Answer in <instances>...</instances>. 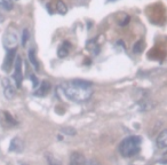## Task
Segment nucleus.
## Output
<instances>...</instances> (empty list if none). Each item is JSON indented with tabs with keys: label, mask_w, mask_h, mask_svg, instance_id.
Returning a JSON list of instances; mask_svg holds the SVG:
<instances>
[{
	"label": "nucleus",
	"mask_w": 167,
	"mask_h": 165,
	"mask_svg": "<svg viewBox=\"0 0 167 165\" xmlns=\"http://www.w3.org/2000/svg\"><path fill=\"white\" fill-rule=\"evenodd\" d=\"M62 91L69 100L73 102H79V103L88 101L93 95L92 88L80 86L77 83H74V80L64 83L62 85Z\"/></svg>",
	"instance_id": "1"
},
{
	"label": "nucleus",
	"mask_w": 167,
	"mask_h": 165,
	"mask_svg": "<svg viewBox=\"0 0 167 165\" xmlns=\"http://www.w3.org/2000/svg\"><path fill=\"white\" fill-rule=\"evenodd\" d=\"M142 138L139 135H130L120 142L119 152L124 157H132L140 152Z\"/></svg>",
	"instance_id": "2"
},
{
	"label": "nucleus",
	"mask_w": 167,
	"mask_h": 165,
	"mask_svg": "<svg viewBox=\"0 0 167 165\" xmlns=\"http://www.w3.org/2000/svg\"><path fill=\"white\" fill-rule=\"evenodd\" d=\"M14 79H15V83H16V87H21L22 80H23V74H22V59L20 56H17L16 61H15Z\"/></svg>",
	"instance_id": "3"
},
{
	"label": "nucleus",
	"mask_w": 167,
	"mask_h": 165,
	"mask_svg": "<svg viewBox=\"0 0 167 165\" xmlns=\"http://www.w3.org/2000/svg\"><path fill=\"white\" fill-rule=\"evenodd\" d=\"M15 55H16V48L8 49L6 56H5V60H3V71L8 72V71L12 69L14 60H15Z\"/></svg>",
	"instance_id": "4"
},
{
	"label": "nucleus",
	"mask_w": 167,
	"mask_h": 165,
	"mask_svg": "<svg viewBox=\"0 0 167 165\" xmlns=\"http://www.w3.org/2000/svg\"><path fill=\"white\" fill-rule=\"evenodd\" d=\"M3 94L8 100H12V99L15 96L16 94V91H15V87H14L10 80L8 78H3Z\"/></svg>",
	"instance_id": "5"
},
{
	"label": "nucleus",
	"mask_w": 167,
	"mask_h": 165,
	"mask_svg": "<svg viewBox=\"0 0 167 165\" xmlns=\"http://www.w3.org/2000/svg\"><path fill=\"white\" fill-rule=\"evenodd\" d=\"M3 45L7 49H13V48H16L17 46V37L16 34H13V32H8V34H5L3 37Z\"/></svg>",
	"instance_id": "6"
},
{
	"label": "nucleus",
	"mask_w": 167,
	"mask_h": 165,
	"mask_svg": "<svg viewBox=\"0 0 167 165\" xmlns=\"http://www.w3.org/2000/svg\"><path fill=\"white\" fill-rule=\"evenodd\" d=\"M85 162H86V159H85L83 154L74 152L70 156V163H69V165H85Z\"/></svg>",
	"instance_id": "7"
},
{
	"label": "nucleus",
	"mask_w": 167,
	"mask_h": 165,
	"mask_svg": "<svg viewBox=\"0 0 167 165\" xmlns=\"http://www.w3.org/2000/svg\"><path fill=\"white\" fill-rule=\"evenodd\" d=\"M24 149V143L23 141L21 140L20 138H14L12 141H10L9 145V152H21Z\"/></svg>",
	"instance_id": "8"
},
{
	"label": "nucleus",
	"mask_w": 167,
	"mask_h": 165,
	"mask_svg": "<svg viewBox=\"0 0 167 165\" xmlns=\"http://www.w3.org/2000/svg\"><path fill=\"white\" fill-rule=\"evenodd\" d=\"M156 143H157V147L159 149H165L167 148V130L161 131L157 137V140H156Z\"/></svg>",
	"instance_id": "9"
},
{
	"label": "nucleus",
	"mask_w": 167,
	"mask_h": 165,
	"mask_svg": "<svg viewBox=\"0 0 167 165\" xmlns=\"http://www.w3.org/2000/svg\"><path fill=\"white\" fill-rule=\"evenodd\" d=\"M49 90H50V83L48 80H43L40 84V87L34 92V95L36 96H45V95L48 94Z\"/></svg>",
	"instance_id": "10"
},
{
	"label": "nucleus",
	"mask_w": 167,
	"mask_h": 165,
	"mask_svg": "<svg viewBox=\"0 0 167 165\" xmlns=\"http://www.w3.org/2000/svg\"><path fill=\"white\" fill-rule=\"evenodd\" d=\"M29 60H30L31 64L33 65V68L36 70H39V63H38V60L37 57H36V52H34L33 48H31L30 51H29Z\"/></svg>",
	"instance_id": "11"
},
{
	"label": "nucleus",
	"mask_w": 167,
	"mask_h": 165,
	"mask_svg": "<svg viewBox=\"0 0 167 165\" xmlns=\"http://www.w3.org/2000/svg\"><path fill=\"white\" fill-rule=\"evenodd\" d=\"M69 47H70V43H67V41H65V43L58 48V51H57V55H58V57L63 59V57L67 56V55L69 54V51H68V48Z\"/></svg>",
	"instance_id": "12"
},
{
	"label": "nucleus",
	"mask_w": 167,
	"mask_h": 165,
	"mask_svg": "<svg viewBox=\"0 0 167 165\" xmlns=\"http://www.w3.org/2000/svg\"><path fill=\"white\" fill-rule=\"evenodd\" d=\"M46 159H47V162H48V164L49 165H62V162H61L60 159L56 158V157L53 156L52 154H47Z\"/></svg>",
	"instance_id": "13"
},
{
	"label": "nucleus",
	"mask_w": 167,
	"mask_h": 165,
	"mask_svg": "<svg viewBox=\"0 0 167 165\" xmlns=\"http://www.w3.org/2000/svg\"><path fill=\"white\" fill-rule=\"evenodd\" d=\"M0 7L3 9L12 10L13 9V0H0Z\"/></svg>",
	"instance_id": "14"
},
{
	"label": "nucleus",
	"mask_w": 167,
	"mask_h": 165,
	"mask_svg": "<svg viewBox=\"0 0 167 165\" xmlns=\"http://www.w3.org/2000/svg\"><path fill=\"white\" fill-rule=\"evenodd\" d=\"M57 12L60 14H62V15H64V14L68 12L67 6H65V3H64L62 0H58V1H57Z\"/></svg>",
	"instance_id": "15"
},
{
	"label": "nucleus",
	"mask_w": 167,
	"mask_h": 165,
	"mask_svg": "<svg viewBox=\"0 0 167 165\" xmlns=\"http://www.w3.org/2000/svg\"><path fill=\"white\" fill-rule=\"evenodd\" d=\"M143 43L142 41H137V43H135V45L133 46V52L134 53H136V54H140L141 52L143 51V48H144V46H143Z\"/></svg>",
	"instance_id": "16"
},
{
	"label": "nucleus",
	"mask_w": 167,
	"mask_h": 165,
	"mask_svg": "<svg viewBox=\"0 0 167 165\" xmlns=\"http://www.w3.org/2000/svg\"><path fill=\"white\" fill-rule=\"evenodd\" d=\"M3 115H5V118H6V121L8 123V124L10 125H16L17 124V121L14 119L13 117H12V115L9 114V112H7V111H5L3 112Z\"/></svg>",
	"instance_id": "17"
},
{
	"label": "nucleus",
	"mask_w": 167,
	"mask_h": 165,
	"mask_svg": "<svg viewBox=\"0 0 167 165\" xmlns=\"http://www.w3.org/2000/svg\"><path fill=\"white\" fill-rule=\"evenodd\" d=\"M29 37H30V34H29V30L28 29H24L23 30V34H22V45L25 46L29 40Z\"/></svg>",
	"instance_id": "18"
},
{
	"label": "nucleus",
	"mask_w": 167,
	"mask_h": 165,
	"mask_svg": "<svg viewBox=\"0 0 167 165\" xmlns=\"http://www.w3.org/2000/svg\"><path fill=\"white\" fill-rule=\"evenodd\" d=\"M62 132L63 133H65V134H68V135H76V130L74 128H72V127H65V128H63L62 130Z\"/></svg>",
	"instance_id": "19"
},
{
	"label": "nucleus",
	"mask_w": 167,
	"mask_h": 165,
	"mask_svg": "<svg viewBox=\"0 0 167 165\" xmlns=\"http://www.w3.org/2000/svg\"><path fill=\"white\" fill-rule=\"evenodd\" d=\"M30 79L32 80V86H33V88H36L39 85V80H38V78L34 76V75H31L30 76Z\"/></svg>",
	"instance_id": "20"
},
{
	"label": "nucleus",
	"mask_w": 167,
	"mask_h": 165,
	"mask_svg": "<svg viewBox=\"0 0 167 165\" xmlns=\"http://www.w3.org/2000/svg\"><path fill=\"white\" fill-rule=\"evenodd\" d=\"M85 165H101V163L96 159H88L85 162Z\"/></svg>",
	"instance_id": "21"
},
{
	"label": "nucleus",
	"mask_w": 167,
	"mask_h": 165,
	"mask_svg": "<svg viewBox=\"0 0 167 165\" xmlns=\"http://www.w3.org/2000/svg\"><path fill=\"white\" fill-rule=\"evenodd\" d=\"M161 163H164V164H167V159H166V161H163Z\"/></svg>",
	"instance_id": "22"
},
{
	"label": "nucleus",
	"mask_w": 167,
	"mask_h": 165,
	"mask_svg": "<svg viewBox=\"0 0 167 165\" xmlns=\"http://www.w3.org/2000/svg\"><path fill=\"white\" fill-rule=\"evenodd\" d=\"M109 1H116V0H109Z\"/></svg>",
	"instance_id": "23"
},
{
	"label": "nucleus",
	"mask_w": 167,
	"mask_h": 165,
	"mask_svg": "<svg viewBox=\"0 0 167 165\" xmlns=\"http://www.w3.org/2000/svg\"><path fill=\"white\" fill-rule=\"evenodd\" d=\"M22 165H28V164H22Z\"/></svg>",
	"instance_id": "24"
}]
</instances>
